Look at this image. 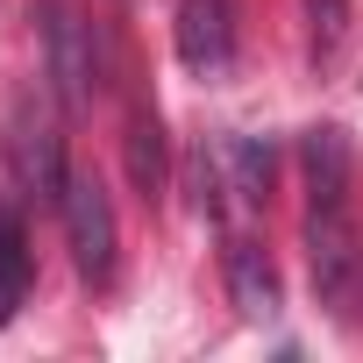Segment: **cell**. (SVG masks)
<instances>
[{
    "mask_svg": "<svg viewBox=\"0 0 363 363\" xmlns=\"http://www.w3.org/2000/svg\"><path fill=\"white\" fill-rule=\"evenodd\" d=\"M36 29H43V65H50V86L65 107H86L100 72H93V22H79V8L65 0H43L36 8Z\"/></svg>",
    "mask_w": 363,
    "mask_h": 363,
    "instance_id": "obj_2",
    "label": "cell"
},
{
    "mask_svg": "<svg viewBox=\"0 0 363 363\" xmlns=\"http://www.w3.org/2000/svg\"><path fill=\"white\" fill-rule=\"evenodd\" d=\"M8 157H15V178H22L29 193H43V200H57V193H65V143H57V128H50V121H15Z\"/></svg>",
    "mask_w": 363,
    "mask_h": 363,
    "instance_id": "obj_5",
    "label": "cell"
},
{
    "mask_svg": "<svg viewBox=\"0 0 363 363\" xmlns=\"http://www.w3.org/2000/svg\"><path fill=\"white\" fill-rule=\"evenodd\" d=\"M221 164H228V193L250 200V207H264V193H271V143L228 135V143H221Z\"/></svg>",
    "mask_w": 363,
    "mask_h": 363,
    "instance_id": "obj_8",
    "label": "cell"
},
{
    "mask_svg": "<svg viewBox=\"0 0 363 363\" xmlns=\"http://www.w3.org/2000/svg\"><path fill=\"white\" fill-rule=\"evenodd\" d=\"M178 65L193 79H228V65H235L228 0H178Z\"/></svg>",
    "mask_w": 363,
    "mask_h": 363,
    "instance_id": "obj_3",
    "label": "cell"
},
{
    "mask_svg": "<svg viewBox=\"0 0 363 363\" xmlns=\"http://www.w3.org/2000/svg\"><path fill=\"white\" fill-rule=\"evenodd\" d=\"M22 299H29V242H22V221L0 207V328L15 320Z\"/></svg>",
    "mask_w": 363,
    "mask_h": 363,
    "instance_id": "obj_9",
    "label": "cell"
},
{
    "mask_svg": "<svg viewBox=\"0 0 363 363\" xmlns=\"http://www.w3.org/2000/svg\"><path fill=\"white\" fill-rule=\"evenodd\" d=\"M306 200L313 207H349V143H342V128L306 135Z\"/></svg>",
    "mask_w": 363,
    "mask_h": 363,
    "instance_id": "obj_6",
    "label": "cell"
},
{
    "mask_svg": "<svg viewBox=\"0 0 363 363\" xmlns=\"http://www.w3.org/2000/svg\"><path fill=\"white\" fill-rule=\"evenodd\" d=\"M306 29H313V57H335L349 36V0H306Z\"/></svg>",
    "mask_w": 363,
    "mask_h": 363,
    "instance_id": "obj_10",
    "label": "cell"
},
{
    "mask_svg": "<svg viewBox=\"0 0 363 363\" xmlns=\"http://www.w3.org/2000/svg\"><path fill=\"white\" fill-rule=\"evenodd\" d=\"M57 214H65V235H72V264L107 285L114 278V250H121V228H114V200L93 171H65V193H57Z\"/></svg>",
    "mask_w": 363,
    "mask_h": 363,
    "instance_id": "obj_1",
    "label": "cell"
},
{
    "mask_svg": "<svg viewBox=\"0 0 363 363\" xmlns=\"http://www.w3.org/2000/svg\"><path fill=\"white\" fill-rule=\"evenodd\" d=\"M128 178H135V193H143V200H157V193H164V178H171L157 107H135V114H128Z\"/></svg>",
    "mask_w": 363,
    "mask_h": 363,
    "instance_id": "obj_7",
    "label": "cell"
},
{
    "mask_svg": "<svg viewBox=\"0 0 363 363\" xmlns=\"http://www.w3.org/2000/svg\"><path fill=\"white\" fill-rule=\"evenodd\" d=\"M228 299H235V313H242V320H271V313L285 306L278 271H271V257H264L250 235H235V242H228Z\"/></svg>",
    "mask_w": 363,
    "mask_h": 363,
    "instance_id": "obj_4",
    "label": "cell"
}]
</instances>
